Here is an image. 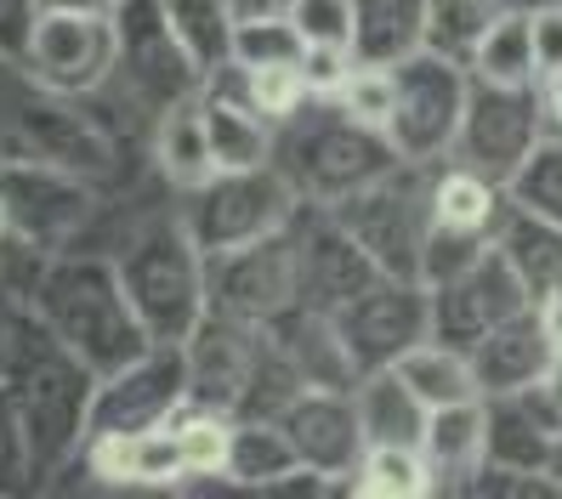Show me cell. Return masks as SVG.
I'll list each match as a JSON object with an SVG mask.
<instances>
[{
	"instance_id": "6da1fadb",
	"label": "cell",
	"mask_w": 562,
	"mask_h": 499,
	"mask_svg": "<svg viewBox=\"0 0 562 499\" xmlns=\"http://www.w3.org/2000/svg\"><path fill=\"white\" fill-rule=\"evenodd\" d=\"M0 381L18 397L29 460H35V488H41L80 454L91 431V397L103 375L52 336V324L41 318L35 302H23L7 341H0Z\"/></svg>"
},
{
	"instance_id": "7a4b0ae2",
	"label": "cell",
	"mask_w": 562,
	"mask_h": 499,
	"mask_svg": "<svg viewBox=\"0 0 562 499\" xmlns=\"http://www.w3.org/2000/svg\"><path fill=\"white\" fill-rule=\"evenodd\" d=\"M35 307L52 324V336L80 363H91L97 375H114L120 363L143 358L154 347L143 313L131 307V295L120 284L114 256L109 261L103 256H52Z\"/></svg>"
},
{
	"instance_id": "3957f363",
	"label": "cell",
	"mask_w": 562,
	"mask_h": 499,
	"mask_svg": "<svg viewBox=\"0 0 562 499\" xmlns=\"http://www.w3.org/2000/svg\"><path fill=\"white\" fill-rule=\"evenodd\" d=\"M273 131H279L273 159L284 165V177L302 188L307 205H336V199L386 177L392 165H404L398 143H392L381 125L347 114L336 97H307V103L290 120H279Z\"/></svg>"
},
{
	"instance_id": "277c9868",
	"label": "cell",
	"mask_w": 562,
	"mask_h": 499,
	"mask_svg": "<svg viewBox=\"0 0 562 499\" xmlns=\"http://www.w3.org/2000/svg\"><path fill=\"white\" fill-rule=\"evenodd\" d=\"M205 250L188 233L182 211L177 216H154L120 245L114 268L131 295V307L143 313L154 341H188L200 318L211 313V273H205Z\"/></svg>"
},
{
	"instance_id": "5b68a950",
	"label": "cell",
	"mask_w": 562,
	"mask_h": 499,
	"mask_svg": "<svg viewBox=\"0 0 562 499\" xmlns=\"http://www.w3.org/2000/svg\"><path fill=\"white\" fill-rule=\"evenodd\" d=\"M302 188L284 177V165H250V171H216L211 182L182 193V222L205 256L273 239L302 216Z\"/></svg>"
},
{
	"instance_id": "8992f818",
	"label": "cell",
	"mask_w": 562,
	"mask_h": 499,
	"mask_svg": "<svg viewBox=\"0 0 562 499\" xmlns=\"http://www.w3.org/2000/svg\"><path fill=\"white\" fill-rule=\"evenodd\" d=\"M336 211L352 239L381 261V273L415 279L420 273V245L432 233L438 211H432V165H392L386 177H375L370 188H358L347 199H336Z\"/></svg>"
},
{
	"instance_id": "52a82bcc",
	"label": "cell",
	"mask_w": 562,
	"mask_h": 499,
	"mask_svg": "<svg viewBox=\"0 0 562 499\" xmlns=\"http://www.w3.org/2000/svg\"><path fill=\"white\" fill-rule=\"evenodd\" d=\"M546 137H551V114H546L540 86H488V80H472V97H467V114H460L449 159L472 165V171H483L488 182L506 188L522 171V159L535 154Z\"/></svg>"
},
{
	"instance_id": "ba28073f",
	"label": "cell",
	"mask_w": 562,
	"mask_h": 499,
	"mask_svg": "<svg viewBox=\"0 0 562 499\" xmlns=\"http://www.w3.org/2000/svg\"><path fill=\"white\" fill-rule=\"evenodd\" d=\"M114 41H120L114 75L125 80V91L137 97L143 109H154V120L165 109H177V103H188V97L205 91V69L177 41L165 0H120Z\"/></svg>"
},
{
	"instance_id": "9c48e42d",
	"label": "cell",
	"mask_w": 562,
	"mask_h": 499,
	"mask_svg": "<svg viewBox=\"0 0 562 499\" xmlns=\"http://www.w3.org/2000/svg\"><path fill=\"white\" fill-rule=\"evenodd\" d=\"M392 80H398V109L386 120V137L398 143L409 165L449 159L460 114H467V97H472V69H460L438 52H415L392 69Z\"/></svg>"
},
{
	"instance_id": "30bf717a",
	"label": "cell",
	"mask_w": 562,
	"mask_h": 499,
	"mask_svg": "<svg viewBox=\"0 0 562 499\" xmlns=\"http://www.w3.org/2000/svg\"><path fill=\"white\" fill-rule=\"evenodd\" d=\"M336 329H341V347H347L358 375L392 370L404 352L432 341V290H426L420 279L381 273L370 290L352 295V302L336 313Z\"/></svg>"
},
{
	"instance_id": "8fae6325",
	"label": "cell",
	"mask_w": 562,
	"mask_h": 499,
	"mask_svg": "<svg viewBox=\"0 0 562 499\" xmlns=\"http://www.w3.org/2000/svg\"><path fill=\"white\" fill-rule=\"evenodd\" d=\"M290 256H295V302L329 318L381 279V261L352 239V227L329 205H302V216L290 222Z\"/></svg>"
},
{
	"instance_id": "7c38bea8",
	"label": "cell",
	"mask_w": 562,
	"mask_h": 499,
	"mask_svg": "<svg viewBox=\"0 0 562 499\" xmlns=\"http://www.w3.org/2000/svg\"><path fill=\"white\" fill-rule=\"evenodd\" d=\"M182 409H188V352H182V341H154L143 358H131V363H120L114 375L97 381L91 431H125V438H143V431L171 426Z\"/></svg>"
},
{
	"instance_id": "4fadbf2b",
	"label": "cell",
	"mask_w": 562,
	"mask_h": 499,
	"mask_svg": "<svg viewBox=\"0 0 562 499\" xmlns=\"http://www.w3.org/2000/svg\"><path fill=\"white\" fill-rule=\"evenodd\" d=\"M0 205H7L12 227L35 250L63 256V245L91 222L97 193H91V177H75V171H57V165L12 154L0 165Z\"/></svg>"
},
{
	"instance_id": "5bb4252c",
	"label": "cell",
	"mask_w": 562,
	"mask_h": 499,
	"mask_svg": "<svg viewBox=\"0 0 562 499\" xmlns=\"http://www.w3.org/2000/svg\"><path fill=\"white\" fill-rule=\"evenodd\" d=\"M120 41H114V18H91V12H41L35 41H29V80L57 97H86L103 91L114 80Z\"/></svg>"
},
{
	"instance_id": "9a60e30c",
	"label": "cell",
	"mask_w": 562,
	"mask_h": 499,
	"mask_svg": "<svg viewBox=\"0 0 562 499\" xmlns=\"http://www.w3.org/2000/svg\"><path fill=\"white\" fill-rule=\"evenodd\" d=\"M522 307H535V295H528V284L517 279V268L501 250H488L477 268H467L460 279L432 284V341L472 352L488 329H501Z\"/></svg>"
},
{
	"instance_id": "2e32d148",
	"label": "cell",
	"mask_w": 562,
	"mask_h": 499,
	"mask_svg": "<svg viewBox=\"0 0 562 499\" xmlns=\"http://www.w3.org/2000/svg\"><path fill=\"white\" fill-rule=\"evenodd\" d=\"M211 273V313L268 324L295 302V256H290V227L273 239H256L239 250H216L205 261Z\"/></svg>"
},
{
	"instance_id": "e0dca14e",
	"label": "cell",
	"mask_w": 562,
	"mask_h": 499,
	"mask_svg": "<svg viewBox=\"0 0 562 499\" xmlns=\"http://www.w3.org/2000/svg\"><path fill=\"white\" fill-rule=\"evenodd\" d=\"M279 420H284V431H290L295 454H302V465L324 472L329 483L347 494V477L358 472L363 449H370L352 386H307Z\"/></svg>"
},
{
	"instance_id": "ac0fdd59",
	"label": "cell",
	"mask_w": 562,
	"mask_h": 499,
	"mask_svg": "<svg viewBox=\"0 0 562 499\" xmlns=\"http://www.w3.org/2000/svg\"><path fill=\"white\" fill-rule=\"evenodd\" d=\"M182 352H188V409L234 415L245 386H250L256 352H261V324L205 313L200 329L182 341Z\"/></svg>"
},
{
	"instance_id": "d6986e66",
	"label": "cell",
	"mask_w": 562,
	"mask_h": 499,
	"mask_svg": "<svg viewBox=\"0 0 562 499\" xmlns=\"http://www.w3.org/2000/svg\"><path fill=\"white\" fill-rule=\"evenodd\" d=\"M12 154L18 159H41V165H57V171H75V177H103L109 171V143L97 131L75 97H29V103L12 114Z\"/></svg>"
},
{
	"instance_id": "ffe728a7",
	"label": "cell",
	"mask_w": 562,
	"mask_h": 499,
	"mask_svg": "<svg viewBox=\"0 0 562 499\" xmlns=\"http://www.w3.org/2000/svg\"><path fill=\"white\" fill-rule=\"evenodd\" d=\"M483 420H488V454L483 460L512 465V472H528V477H546L551 443L562 431V404L546 386L483 397Z\"/></svg>"
},
{
	"instance_id": "44dd1931",
	"label": "cell",
	"mask_w": 562,
	"mask_h": 499,
	"mask_svg": "<svg viewBox=\"0 0 562 499\" xmlns=\"http://www.w3.org/2000/svg\"><path fill=\"white\" fill-rule=\"evenodd\" d=\"M551 358H557V341H551L540 307H522L517 318H506L501 329H488V336L472 347V370H477L483 397H494V392L540 386L546 370H551Z\"/></svg>"
},
{
	"instance_id": "7402d4cb",
	"label": "cell",
	"mask_w": 562,
	"mask_h": 499,
	"mask_svg": "<svg viewBox=\"0 0 562 499\" xmlns=\"http://www.w3.org/2000/svg\"><path fill=\"white\" fill-rule=\"evenodd\" d=\"M420 454H426V465H432V477H438V494H460V483H467L477 465H483V454H488L483 397H472V404L432 409V420H426V438H420Z\"/></svg>"
},
{
	"instance_id": "603a6c76",
	"label": "cell",
	"mask_w": 562,
	"mask_h": 499,
	"mask_svg": "<svg viewBox=\"0 0 562 499\" xmlns=\"http://www.w3.org/2000/svg\"><path fill=\"white\" fill-rule=\"evenodd\" d=\"M426 7H432V0H352V52H358V63L398 69L404 57L426 52Z\"/></svg>"
},
{
	"instance_id": "cb8c5ba5",
	"label": "cell",
	"mask_w": 562,
	"mask_h": 499,
	"mask_svg": "<svg viewBox=\"0 0 562 499\" xmlns=\"http://www.w3.org/2000/svg\"><path fill=\"white\" fill-rule=\"evenodd\" d=\"M352 397H358V415H363V438H370V449H398V443H420L426 438L432 409H426L420 397L409 392V381L398 370L358 375Z\"/></svg>"
},
{
	"instance_id": "d4e9b609",
	"label": "cell",
	"mask_w": 562,
	"mask_h": 499,
	"mask_svg": "<svg viewBox=\"0 0 562 499\" xmlns=\"http://www.w3.org/2000/svg\"><path fill=\"white\" fill-rule=\"evenodd\" d=\"M494 250L517 268V279L528 284L535 302L562 279V227L535 216V211H522V205H512V193H506L501 227H494Z\"/></svg>"
},
{
	"instance_id": "484cf974",
	"label": "cell",
	"mask_w": 562,
	"mask_h": 499,
	"mask_svg": "<svg viewBox=\"0 0 562 499\" xmlns=\"http://www.w3.org/2000/svg\"><path fill=\"white\" fill-rule=\"evenodd\" d=\"M154 159H159V171L171 177L182 193L216 177L211 125H205V91L188 97V103H177V109H165L154 120Z\"/></svg>"
},
{
	"instance_id": "4316f807",
	"label": "cell",
	"mask_w": 562,
	"mask_h": 499,
	"mask_svg": "<svg viewBox=\"0 0 562 499\" xmlns=\"http://www.w3.org/2000/svg\"><path fill=\"white\" fill-rule=\"evenodd\" d=\"M392 370L409 381V392L420 397L426 409H449V404H472V397H483L472 352H460L449 341H420L415 352H404L398 363H392Z\"/></svg>"
},
{
	"instance_id": "83f0119b",
	"label": "cell",
	"mask_w": 562,
	"mask_h": 499,
	"mask_svg": "<svg viewBox=\"0 0 562 499\" xmlns=\"http://www.w3.org/2000/svg\"><path fill=\"white\" fill-rule=\"evenodd\" d=\"M302 454H295L284 420H234V454H227V483L239 488H279Z\"/></svg>"
},
{
	"instance_id": "f1b7e54d",
	"label": "cell",
	"mask_w": 562,
	"mask_h": 499,
	"mask_svg": "<svg viewBox=\"0 0 562 499\" xmlns=\"http://www.w3.org/2000/svg\"><path fill=\"white\" fill-rule=\"evenodd\" d=\"M205 125H211L216 171H250V165H273L279 131H273V120H261L256 109H239V103H222V97H205Z\"/></svg>"
},
{
	"instance_id": "f546056e",
	"label": "cell",
	"mask_w": 562,
	"mask_h": 499,
	"mask_svg": "<svg viewBox=\"0 0 562 499\" xmlns=\"http://www.w3.org/2000/svg\"><path fill=\"white\" fill-rule=\"evenodd\" d=\"M472 80L488 86H540V52H535V18L501 12L472 57Z\"/></svg>"
},
{
	"instance_id": "4dcf8cb0",
	"label": "cell",
	"mask_w": 562,
	"mask_h": 499,
	"mask_svg": "<svg viewBox=\"0 0 562 499\" xmlns=\"http://www.w3.org/2000/svg\"><path fill=\"white\" fill-rule=\"evenodd\" d=\"M432 211L438 222H460V227H501V211H506V188L488 182L472 165H454V159H438L432 165Z\"/></svg>"
},
{
	"instance_id": "1f68e13d",
	"label": "cell",
	"mask_w": 562,
	"mask_h": 499,
	"mask_svg": "<svg viewBox=\"0 0 562 499\" xmlns=\"http://www.w3.org/2000/svg\"><path fill=\"white\" fill-rule=\"evenodd\" d=\"M347 494H370V499H420V494H438V477H432V465H426L420 443L363 449L358 472L347 477Z\"/></svg>"
},
{
	"instance_id": "d6a6232c",
	"label": "cell",
	"mask_w": 562,
	"mask_h": 499,
	"mask_svg": "<svg viewBox=\"0 0 562 499\" xmlns=\"http://www.w3.org/2000/svg\"><path fill=\"white\" fill-rule=\"evenodd\" d=\"M165 12H171V29L177 41L188 46V57L200 63V69H222L227 57H234V35H239V18L227 0H165Z\"/></svg>"
},
{
	"instance_id": "836d02e7",
	"label": "cell",
	"mask_w": 562,
	"mask_h": 499,
	"mask_svg": "<svg viewBox=\"0 0 562 499\" xmlns=\"http://www.w3.org/2000/svg\"><path fill=\"white\" fill-rule=\"evenodd\" d=\"M494 18H501L494 0H432L426 7V52L472 69V57H477L483 35L494 29Z\"/></svg>"
},
{
	"instance_id": "e575fe53",
	"label": "cell",
	"mask_w": 562,
	"mask_h": 499,
	"mask_svg": "<svg viewBox=\"0 0 562 499\" xmlns=\"http://www.w3.org/2000/svg\"><path fill=\"white\" fill-rule=\"evenodd\" d=\"M494 250V233L488 227H460V222H432V233H426V245H420V284L432 290V284H449L460 279L467 268H477V261Z\"/></svg>"
},
{
	"instance_id": "d590c367",
	"label": "cell",
	"mask_w": 562,
	"mask_h": 499,
	"mask_svg": "<svg viewBox=\"0 0 562 499\" xmlns=\"http://www.w3.org/2000/svg\"><path fill=\"white\" fill-rule=\"evenodd\" d=\"M177 443H182V460H188V477L193 483L227 477V454H234V415L182 409L177 415Z\"/></svg>"
},
{
	"instance_id": "8d00e7d4",
	"label": "cell",
	"mask_w": 562,
	"mask_h": 499,
	"mask_svg": "<svg viewBox=\"0 0 562 499\" xmlns=\"http://www.w3.org/2000/svg\"><path fill=\"white\" fill-rule=\"evenodd\" d=\"M506 193H512V205L562 227V131H551V137L522 159V171L506 182Z\"/></svg>"
},
{
	"instance_id": "74e56055",
	"label": "cell",
	"mask_w": 562,
	"mask_h": 499,
	"mask_svg": "<svg viewBox=\"0 0 562 499\" xmlns=\"http://www.w3.org/2000/svg\"><path fill=\"white\" fill-rule=\"evenodd\" d=\"M307 41L290 18H261V23H239L234 35V63L245 69H302Z\"/></svg>"
},
{
	"instance_id": "f35d334b",
	"label": "cell",
	"mask_w": 562,
	"mask_h": 499,
	"mask_svg": "<svg viewBox=\"0 0 562 499\" xmlns=\"http://www.w3.org/2000/svg\"><path fill=\"white\" fill-rule=\"evenodd\" d=\"M35 488V460H29V438H23V415L12 386L0 381V499Z\"/></svg>"
},
{
	"instance_id": "ab89813d",
	"label": "cell",
	"mask_w": 562,
	"mask_h": 499,
	"mask_svg": "<svg viewBox=\"0 0 562 499\" xmlns=\"http://www.w3.org/2000/svg\"><path fill=\"white\" fill-rule=\"evenodd\" d=\"M336 103H341L347 114H358V120H370V125H381V131H386L392 109H398V80H392V69H375V63H358L352 80L341 86Z\"/></svg>"
},
{
	"instance_id": "60d3db41",
	"label": "cell",
	"mask_w": 562,
	"mask_h": 499,
	"mask_svg": "<svg viewBox=\"0 0 562 499\" xmlns=\"http://www.w3.org/2000/svg\"><path fill=\"white\" fill-rule=\"evenodd\" d=\"M313 97V86H307V75L302 69H250V103H256V114L261 120H290L295 109H302Z\"/></svg>"
},
{
	"instance_id": "b9f144b4",
	"label": "cell",
	"mask_w": 562,
	"mask_h": 499,
	"mask_svg": "<svg viewBox=\"0 0 562 499\" xmlns=\"http://www.w3.org/2000/svg\"><path fill=\"white\" fill-rule=\"evenodd\" d=\"M290 23L307 46H352V0H295Z\"/></svg>"
},
{
	"instance_id": "7bdbcfd3",
	"label": "cell",
	"mask_w": 562,
	"mask_h": 499,
	"mask_svg": "<svg viewBox=\"0 0 562 499\" xmlns=\"http://www.w3.org/2000/svg\"><path fill=\"white\" fill-rule=\"evenodd\" d=\"M358 69V52L352 46H307L302 57V75L313 86V97H341V86L352 80Z\"/></svg>"
},
{
	"instance_id": "ee69618b",
	"label": "cell",
	"mask_w": 562,
	"mask_h": 499,
	"mask_svg": "<svg viewBox=\"0 0 562 499\" xmlns=\"http://www.w3.org/2000/svg\"><path fill=\"white\" fill-rule=\"evenodd\" d=\"M41 23V0H0V57L7 63H29V41Z\"/></svg>"
},
{
	"instance_id": "f6af8a7d",
	"label": "cell",
	"mask_w": 562,
	"mask_h": 499,
	"mask_svg": "<svg viewBox=\"0 0 562 499\" xmlns=\"http://www.w3.org/2000/svg\"><path fill=\"white\" fill-rule=\"evenodd\" d=\"M535 52H540V80L562 69V0L535 12Z\"/></svg>"
},
{
	"instance_id": "bcb514c9",
	"label": "cell",
	"mask_w": 562,
	"mask_h": 499,
	"mask_svg": "<svg viewBox=\"0 0 562 499\" xmlns=\"http://www.w3.org/2000/svg\"><path fill=\"white\" fill-rule=\"evenodd\" d=\"M239 23H261V18H290L295 0H227Z\"/></svg>"
},
{
	"instance_id": "7dc6e473",
	"label": "cell",
	"mask_w": 562,
	"mask_h": 499,
	"mask_svg": "<svg viewBox=\"0 0 562 499\" xmlns=\"http://www.w3.org/2000/svg\"><path fill=\"white\" fill-rule=\"evenodd\" d=\"M535 307H540V318H546V329H551V341H557V352H562V279L540 295Z\"/></svg>"
},
{
	"instance_id": "c3c4849f",
	"label": "cell",
	"mask_w": 562,
	"mask_h": 499,
	"mask_svg": "<svg viewBox=\"0 0 562 499\" xmlns=\"http://www.w3.org/2000/svg\"><path fill=\"white\" fill-rule=\"evenodd\" d=\"M41 12H91V18H114L120 0H41Z\"/></svg>"
},
{
	"instance_id": "681fc988",
	"label": "cell",
	"mask_w": 562,
	"mask_h": 499,
	"mask_svg": "<svg viewBox=\"0 0 562 499\" xmlns=\"http://www.w3.org/2000/svg\"><path fill=\"white\" fill-rule=\"evenodd\" d=\"M540 97H546V114H551V131H562V69L540 80Z\"/></svg>"
},
{
	"instance_id": "f907efd6",
	"label": "cell",
	"mask_w": 562,
	"mask_h": 499,
	"mask_svg": "<svg viewBox=\"0 0 562 499\" xmlns=\"http://www.w3.org/2000/svg\"><path fill=\"white\" fill-rule=\"evenodd\" d=\"M18 307H23V295H12L7 284H0V341H7V329H12V318H18Z\"/></svg>"
},
{
	"instance_id": "816d5d0a",
	"label": "cell",
	"mask_w": 562,
	"mask_h": 499,
	"mask_svg": "<svg viewBox=\"0 0 562 499\" xmlns=\"http://www.w3.org/2000/svg\"><path fill=\"white\" fill-rule=\"evenodd\" d=\"M501 12H522V18H535V12H546V7H557V0H494Z\"/></svg>"
},
{
	"instance_id": "f5cc1de1",
	"label": "cell",
	"mask_w": 562,
	"mask_h": 499,
	"mask_svg": "<svg viewBox=\"0 0 562 499\" xmlns=\"http://www.w3.org/2000/svg\"><path fill=\"white\" fill-rule=\"evenodd\" d=\"M546 483L562 488V431H557V443H551V460H546Z\"/></svg>"
},
{
	"instance_id": "db71d44e",
	"label": "cell",
	"mask_w": 562,
	"mask_h": 499,
	"mask_svg": "<svg viewBox=\"0 0 562 499\" xmlns=\"http://www.w3.org/2000/svg\"><path fill=\"white\" fill-rule=\"evenodd\" d=\"M18 239H23V233L12 227V216H7V205H0V256H7V250H12Z\"/></svg>"
},
{
	"instance_id": "11a10c76",
	"label": "cell",
	"mask_w": 562,
	"mask_h": 499,
	"mask_svg": "<svg viewBox=\"0 0 562 499\" xmlns=\"http://www.w3.org/2000/svg\"><path fill=\"white\" fill-rule=\"evenodd\" d=\"M540 386H546V392L557 397V404H562V352L551 358V370H546V381H540Z\"/></svg>"
}]
</instances>
